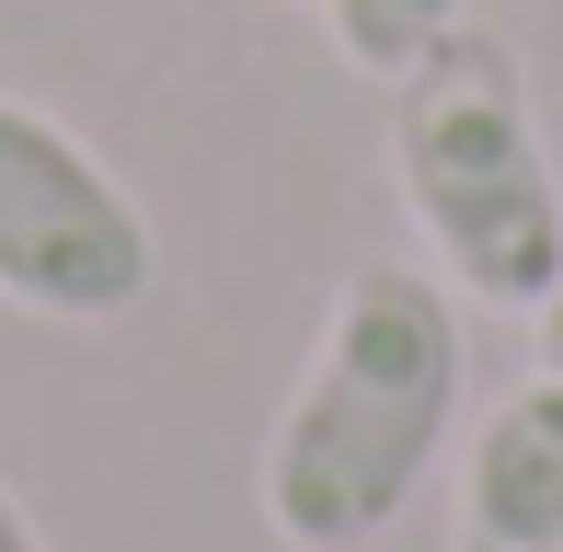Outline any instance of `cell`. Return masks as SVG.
<instances>
[{
	"mask_svg": "<svg viewBox=\"0 0 563 552\" xmlns=\"http://www.w3.org/2000/svg\"><path fill=\"white\" fill-rule=\"evenodd\" d=\"M460 426V299L415 265H356L265 438V530L288 552H368L402 530Z\"/></svg>",
	"mask_w": 563,
	"mask_h": 552,
	"instance_id": "6da1fadb",
	"label": "cell"
},
{
	"mask_svg": "<svg viewBox=\"0 0 563 552\" xmlns=\"http://www.w3.org/2000/svg\"><path fill=\"white\" fill-rule=\"evenodd\" d=\"M391 173L426 254L483 311H541L563 288V162L529 104V58L495 23H449L391 81Z\"/></svg>",
	"mask_w": 563,
	"mask_h": 552,
	"instance_id": "7a4b0ae2",
	"label": "cell"
},
{
	"mask_svg": "<svg viewBox=\"0 0 563 552\" xmlns=\"http://www.w3.org/2000/svg\"><path fill=\"white\" fill-rule=\"evenodd\" d=\"M162 276L139 196L46 104L0 92V299L46 322H126Z\"/></svg>",
	"mask_w": 563,
	"mask_h": 552,
	"instance_id": "3957f363",
	"label": "cell"
},
{
	"mask_svg": "<svg viewBox=\"0 0 563 552\" xmlns=\"http://www.w3.org/2000/svg\"><path fill=\"white\" fill-rule=\"evenodd\" d=\"M449 552H563V380H518L472 426L460 472V541Z\"/></svg>",
	"mask_w": 563,
	"mask_h": 552,
	"instance_id": "277c9868",
	"label": "cell"
},
{
	"mask_svg": "<svg viewBox=\"0 0 563 552\" xmlns=\"http://www.w3.org/2000/svg\"><path fill=\"white\" fill-rule=\"evenodd\" d=\"M322 12H334L345 69H368V81H402V69H415L426 46L449 35V23H472V0H322Z\"/></svg>",
	"mask_w": 563,
	"mask_h": 552,
	"instance_id": "5b68a950",
	"label": "cell"
},
{
	"mask_svg": "<svg viewBox=\"0 0 563 552\" xmlns=\"http://www.w3.org/2000/svg\"><path fill=\"white\" fill-rule=\"evenodd\" d=\"M529 334H541V368H552V380H563V288L541 299V311H529Z\"/></svg>",
	"mask_w": 563,
	"mask_h": 552,
	"instance_id": "8992f818",
	"label": "cell"
},
{
	"mask_svg": "<svg viewBox=\"0 0 563 552\" xmlns=\"http://www.w3.org/2000/svg\"><path fill=\"white\" fill-rule=\"evenodd\" d=\"M0 552H46V530H35L23 507H12V484H0Z\"/></svg>",
	"mask_w": 563,
	"mask_h": 552,
	"instance_id": "52a82bcc",
	"label": "cell"
}]
</instances>
